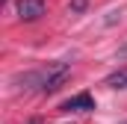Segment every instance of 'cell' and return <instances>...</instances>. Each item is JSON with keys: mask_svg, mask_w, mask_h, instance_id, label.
<instances>
[{"mask_svg": "<svg viewBox=\"0 0 127 124\" xmlns=\"http://www.w3.org/2000/svg\"><path fill=\"white\" fill-rule=\"evenodd\" d=\"M68 77H71V65H68V62H50L47 68L38 71V92H41V94L59 92Z\"/></svg>", "mask_w": 127, "mask_h": 124, "instance_id": "cell-1", "label": "cell"}, {"mask_svg": "<svg viewBox=\"0 0 127 124\" xmlns=\"http://www.w3.org/2000/svg\"><path fill=\"white\" fill-rule=\"evenodd\" d=\"M92 109H95V97L89 92H80L59 103V112H92Z\"/></svg>", "mask_w": 127, "mask_h": 124, "instance_id": "cell-2", "label": "cell"}, {"mask_svg": "<svg viewBox=\"0 0 127 124\" xmlns=\"http://www.w3.org/2000/svg\"><path fill=\"white\" fill-rule=\"evenodd\" d=\"M44 9H47V6H44V0H18V3H15L18 18H21V21H27V24H30V21H38V18L44 15Z\"/></svg>", "mask_w": 127, "mask_h": 124, "instance_id": "cell-3", "label": "cell"}, {"mask_svg": "<svg viewBox=\"0 0 127 124\" xmlns=\"http://www.w3.org/2000/svg\"><path fill=\"white\" fill-rule=\"evenodd\" d=\"M103 86H109V89H115V92H127V68L112 71V74L103 80Z\"/></svg>", "mask_w": 127, "mask_h": 124, "instance_id": "cell-4", "label": "cell"}, {"mask_svg": "<svg viewBox=\"0 0 127 124\" xmlns=\"http://www.w3.org/2000/svg\"><path fill=\"white\" fill-rule=\"evenodd\" d=\"M86 9V0H71V12H83Z\"/></svg>", "mask_w": 127, "mask_h": 124, "instance_id": "cell-5", "label": "cell"}, {"mask_svg": "<svg viewBox=\"0 0 127 124\" xmlns=\"http://www.w3.org/2000/svg\"><path fill=\"white\" fill-rule=\"evenodd\" d=\"M118 56H121V59H127V41L121 44V47H118Z\"/></svg>", "mask_w": 127, "mask_h": 124, "instance_id": "cell-6", "label": "cell"}, {"mask_svg": "<svg viewBox=\"0 0 127 124\" xmlns=\"http://www.w3.org/2000/svg\"><path fill=\"white\" fill-rule=\"evenodd\" d=\"M27 124H41V118H30V121H27Z\"/></svg>", "mask_w": 127, "mask_h": 124, "instance_id": "cell-7", "label": "cell"}]
</instances>
